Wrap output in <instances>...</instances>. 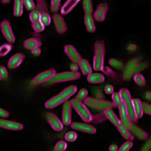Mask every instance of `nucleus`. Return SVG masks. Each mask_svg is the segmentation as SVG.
Instances as JSON below:
<instances>
[{
	"instance_id": "f257e3e1",
	"label": "nucleus",
	"mask_w": 151,
	"mask_h": 151,
	"mask_svg": "<svg viewBox=\"0 0 151 151\" xmlns=\"http://www.w3.org/2000/svg\"><path fill=\"white\" fill-rule=\"evenodd\" d=\"M78 88L75 85H71L65 88L61 92L47 101L45 104L47 109L55 108L68 100L76 92Z\"/></svg>"
},
{
	"instance_id": "f03ea898",
	"label": "nucleus",
	"mask_w": 151,
	"mask_h": 151,
	"mask_svg": "<svg viewBox=\"0 0 151 151\" xmlns=\"http://www.w3.org/2000/svg\"><path fill=\"white\" fill-rule=\"evenodd\" d=\"M106 54V47L104 41L102 40H97L94 45L93 64V68L94 70H103Z\"/></svg>"
},
{
	"instance_id": "7ed1b4c3",
	"label": "nucleus",
	"mask_w": 151,
	"mask_h": 151,
	"mask_svg": "<svg viewBox=\"0 0 151 151\" xmlns=\"http://www.w3.org/2000/svg\"><path fill=\"white\" fill-rule=\"evenodd\" d=\"M119 93L122 101L125 104L131 121L133 123H136L138 119L135 112L133 99L130 91L127 88H123L119 90Z\"/></svg>"
},
{
	"instance_id": "20e7f679",
	"label": "nucleus",
	"mask_w": 151,
	"mask_h": 151,
	"mask_svg": "<svg viewBox=\"0 0 151 151\" xmlns=\"http://www.w3.org/2000/svg\"><path fill=\"white\" fill-rule=\"evenodd\" d=\"M73 108L76 111L81 118L86 122H90L93 120V116L89 110L81 101L75 99L70 100Z\"/></svg>"
},
{
	"instance_id": "39448f33",
	"label": "nucleus",
	"mask_w": 151,
	"mask_h": 151,
	"mask_svg": "<svg viewBox=\"0 0 151 151\" xmlns=\"http://www.w3.org/2000/svg\"><path fill=\"white\" fill-rule=\"evenodd\" d=\"M81 76V74L79 72L65 71L56 73L53 77L48 81L47 83L52 84L75 81L80 79Z\"/></svg>"
},
{
	"instance_id": "423d86ee",
	"label": "nucleus",
	"mask_w": 151,
	"mask_h": 151,
	"mask_svg": "<svg viewBox=\"0 0 151 151\" xmlns=\"http://www.w3.org/2000/svg\"><path fill=\"white\" fill-rule=\"evenodd\" d=\"M85 104L96 110H104L106 109H113L112 102L105 100L94 99L87 97L83 101Z\"/></svg>"
},
{
	"instance_id": "0eeeda50",
	"label": "nucleus",
	"mask_w": 151,
	"mask_h": 151,
	"mask_svg": "<svg viewBox=\"0 0 151 151\" xmlns=\"http://www.w3.org/2000/svg\"><path fill=\"white\" fill-rule=\"evenodd\" d=\"M56 73V71L54 69H50L43 71L38 74L32 79L31 81V84L33 86H37L42 84L49 81Z\"/></svg>"
},
{
	"instance_id": "6e6552de",
	"label": "nucleus",
	"mask_w": 151,
	"mask_h": 151,
	"mask_svg": "<svg viewBox=\"0 0 151 151\" xmlns=\"http://www.w3.org/2000/svg\"><path fill=\"white\" fill-rule=\"evenodd\" d=\"M0 26L2 34L8 42L11 44L14 43L15 42L16 38L9 20H3L1 22Z\"/></svg>"
},
{
	"instance_id": "1a4fd4ad",
	"label": "nucleus",
	"mask_w": 151,
	"mask_h": 151,
	"mask_svg": "<svg viewBox=\"0 0 151 151\" xmlns=\"http://www.w3.org/2000/svg\"><path fill=\"white\" fill-rule=\"evenodd\" d=\"M109 9V6L107 3L103 2L99 3L94 12L93 17L94 19L99 22L104 21Z\"/></svg>"
},
{
	"instance_id": "9d476101",
	"label": "nucleus",
	"mask_w": 151,
	"mask_h": 151,
	"mask_svg": "<svg viewBox=\"0 0 151 151\" xmlns=\"http://www.w3.org/2000/svg\"><path fill=\"white\" fill-rule=\"evenodd\" d=\"M52 18L57 32L60 35L65 34L68 30V27L64 17L56 13L53 15Z\"/></svg>"
},
{
	"instance_id": "9b49d317",
	"label": "nucleus",
	"mask_w": 151,
	"mask_h": 151,
	"mask_svg": "<svg viewBox=\"0 0 151 151\" xmlns=\"http://www.w3.org/2000/svg\"><path fill=\"white\" fill-rule=\"evenodd\" d=\"M72 108L70 101H66L63 104L62 111V121L66 126H68L71 123Z\"/></svg>"
},
{
	"instance_id": "f8f14e48",
	"label": "nucleus",
	"mask_w": 151,
	"mask_h": 151,
	"mask_svg": "<svg viewBox=\"0 0 151 151\" xmlns=\"http://www.w3.org/2000/svg\"><path fill=\"white\" fill-rule=\"evenodd\" d=\"M64 52L73 63L79 64L83 58L79 52L73 45L67 44L64 46Z\"/></svg>"
},
{
	"instance_id": "ddd939ff",
	"label": "nucleus",
	"mask_w": 151,
	"mask_h": 151,
	"mask_svg": "<svg viewBox=\"0 0 151 151\" xmlns=\"http://www.w3.org/2000/svg\"><path fill=\"white\" fill-rule=\"evenodd\" d=\"M71 127L74 130L79 131L87 134H94L97 132L96 128L88 124L75 122L71 124Z\"/></svg>"
},
{
	"instance_id": "4468645a",
	"label": "nucleus",
	"mask_w": 151,
	"mask_h": 151,
	"mask_svg": "<svg viewBox=\"0 0 151 151\" xmlns=\"http://www.w3.org/2000/svg\"><path fill=\"white\" fill-rule=\"evenodd\" d=\"M118 109L121 123L129 130L133 123L131 121L125 104L123 101Z\"/></svg>"
},
{
	"instance_id": "2eb2a0df",
	"label": "nucleus",
	"mask_w": 151,
	"mask_h": 151,
	"mask_svg": "<svg viewBox=\"0 0 151 151\" xmlns=\"http://www.w3.org/2000/svg\"><path fill=\"white\" fill-rule=\"evenodd\" d=\"M47 121L54 130L56 132H60L64 129V125L59 119L58 117L54 113H47L46 114Z\"/></svg>"
},
{
	"instance_id": "dca6fc26",
	"label": "nucleus",
	"mask_w": 151,
	"mask_h": 151,
	"mask_svg": "<svg viewBox=\"0 0 151 151\" xmlns=\"http://www.w3.org/2000/svg\"><path fill=\"white\" fill-rule=\"evenodd\" d=\"M0 127L6 130L18 131L24 129V125L20 123L1 119Z\"/></svg>"
},
{
	"instance_id": "f3484780",
	"label": "nucleus",
	"mask_w": 151,
	"mask_h": 151,
	"mask_svg": "<svg viewBox=\"0 0 151 151\" xmlns=\"http://www.w3.org/2000/svg\"><path fill=\"white\" fill-rule=\"evenodd\" d=\"M25 57V55L21 52H19L13 55L8 61V68L10 69L17 68L21 65Z\"/></svg>"
},
{
	"instance_id": "a211bd4d",
	"label": "nucleus",
	"mask_w": 151,
	"mask_h": 151,
	"mask_svg": "<svg viewBox=\"0 0 151 151\" xmlns=\"http://www.w3.org/2000/svg\"><path fill=\"white\" fill-rule=\"evenodd\" d=\"M129 130L133 135L136 136L140 140L145 141L149 138V134L147 132L135 125L133 123Z\"/></svg>"
},
{
	"instance_id": "6ab92c4d",
	"label": "nucleus",
	"mask_w": 151,
	"mask_h": 151,
	"mask_svg": "<svg viewBox=\"0 0 151 151\" xmlns=\"http://www.w3.org/2000/svg\"><path fill=\"white\" fill-rule=\"evenodd\" d=\"M80 0H68L64 3L60 9V13L63 15L70 13L77 5Z\"/></svg>"
},
{
	"instance_id": "aec40b11",
	"label": "nucleus",
	"mask_w": 151,
	"mask_h": 151,
	"mask_svg": "<svg viewBox=\"0 0 151 151\" xmlns=\"http://www.w3.org/2000/svg\"><path fill=\"white\" fill-rule=\"evenodd\" d=\"M94 19L92 14H84L83 20L86 29L90 33H94L96 30Z\"/></svg>"
},
{
	"instance_id": "412c9836",
	"label": "nucleus",
	"mask_w": 151,
	"mask_h": 151,
	"mask_svg": "<svg viewBox=\"0 0 151 151\" xmlns=\"http://www.w3.org/2000/svg\"><path fill=\"white\" fill-rule=\"evenodd\" d=\"M42 43L40 39L36 37H32L27 39L24 41V47L26 49L32 50L37 48H40Z\"/></svg>"
},
{
	"instance_id": "4be33fe9",
	"label": "nucleus",
	"mask_w": 151,
	"mask_h": 151,
	"mask_svg": "<svg viewBox=\"0 0 151 151\" xmlns=\"http://www.w3.org/2000/svg\"><path fill=\"white\" fill-rule=\"evenodd\" d=\"M104 113L106 118L116 127L121 123L120 120L111 109H106Z\"/></svg>"
},
{
	"instance_id": "5701e85b",
	"label": "nucleus",
	"mask_w": 151,
	"mask_h": 151,
	"mask_svg": "<svg viewBox=\"0 0 151 151\" xmlns=\"http://www.w3.org/2000/svg\"><path fill=\"white\" fill-rule=\"evenodd\" d=\"M87 81L91 84H99L104 83L105 78L103 74L99 73H92L87 76Z\"/></svg>"
},
{
	"instance_id": "b1692460",
	"label": "nucleus",
	"mask_w": 151,
	"mask_h": 151,
	"mask_svg": "<svg viewBox=\"0 0 151 151\" xmlns=\"http://www.w3.org/2000/svg\"><path fill=\"white\" fill-rule=\"evenodd\" d=\"M116 127L122 137L127 141H133L134 140V136L122 124H120Z\"/></svg>"
},
{
	"instance_id": "393cba45",
	"label": "nucleus",
	"mask_w": 151,
	"mask_h": 151,
	"mask_svg": "<svg viewBox=\"0 0 151 151\" xmlns=\"http://www.w3.org/2000/svg\"><path fill=\"white\" fill-rule=\"evenodd\" d=\"M78 65L83 75L87 76L88 75L92 73V68L89 63L87 59H82Z\"/></svg>"
},
{
	"instance_id": "a878e982",
	"label": "nucleus",
	"mask_w": 151,
	"mask_h": 151,
	"mask_svg": "<svg viewBox=\"0 0 151 151\" xmlns=\"http://www.w3.org/2000/svg\"><path fill=\"white\" fill-rule=\"evenodd\" d=\"M24 5L22 0L14 1L13 14L14 17H19L22 15L24 12Z\"/></svg>"
},
{
	"instance_id": "bb28decb",
	"label": "nucleus",
	"mask_w": 151,
	"mask_h": 151,
	"mask_svg": "<svg viewBox=\"0 0 151 151\" xmlns=\"http://www.w3.org/2000/svg\"><path fill=\"white\" fill-rule=\"evenodd\" d=\"M133 106L136 116L138 119L142 118L143 116L142 108V102L139 98H135L133 99Z\"/></svg>"
},
{
	"instance_id": "cd10ccee",
	"label": "nucleus",
	"mask_w": 151,
	"mask_h": 151,
	"mask_svg": "<svg viewBox=\"0 0 151 151\" xmlns=\"http://www.w3.org/2000/svg\"><path fill=\"white\" fill-rule=\"evenodd\" d=\"M82 6L84 14H92L93 7L92 1L90 0H83L82 2Z\"/></svg>"
},
{
	"instance_id": "c85d7f7f",
	"label": "nucleus",
	"mask_w": 151,
	"mask_h": 151,
	"mask_svg": "<svg viewBox=\"0 0 151 151\" xmlns=\"http://www.w3.org/2000/svg\"><path fill=\"white\" fill-rule=\"evenodd\" d=\"M13 49V46L11 43H5L0 47V56L4 57L7 55Z\"/></svg>"
},
{
	"instance_id": "c756f323",
	"label": "nucleus",
	"mask_w": 151,
	"mask_h": 151,
	"mask_svg": "<svg viewBox=\"0 0 151 151\" xmlns=\"http://www.w3.org/2000/svg\"><path fill=\"white\" fill-rule=\"evenodd\" d=\"M111 98L113 107L116 108H118L119 106L122 102V98L119 92L115 91L113 92L112 94Z\"/></svg>"
},
{
	"instance_id": "7c9ffc66",
	"label": "nucleus",
	"mask_w": 151,
	"mask_h": 151,
	"mask_svg": "<svg viewBox=\"0 0 151 151\" xmlns=\"http://www.w3.org/2000/svg\"><path fill=\"white\" fill-rule=\"evenodd\" d=\"M108 63L110 66L116 69L121 70L124 68V64L122 62L113 58L109 59Z\"/></svg>"
},
{
	"instance_id": "2f4dec72",
	"label": "nucleus",
	"mask_w": 151,
	"mask_h": 151,
	"mask_svg": "<svg viewBox=\"0 0 151 151\" xmlns=\"http://www.w3.org/2000/svg\"><path fill=\"white\" fill-rule=\"evenodd\" d=\"M41 13L37 10H33L29 14V18L32 24L40 21Z\"/></svg>"
},
{
	"instance_id": "473e14b6",
	"label": "nucleus",
	"mask_w": 151,
	"mask_h": 151,
	"mask_svg": "<svg viewBox=\"0 0 151 151\" xmlns=\"http://www.w3.org/2000/svg\"><path fill=\"white\" fill-rule=\"evenodd\" d=\"M134 81L138 86H145L146 81L144 76L142 74L137 73L135 74L133 77Z\"/></svg>"
},
{
	"instance_id": "72a5a7b5",
	"label": "nucleus",
	"mask_w": 151,
	"mask_h": 151,
	"mask_svg": "<svg viewBox=\"0 0 151 151\" xmlns=\"http://www.w3.org/2000/svg\"><path fill=\"white\" fill-rule=\"evenodd\" d=\"M78 135L76 132L74 131H69L65 133L64 136L65 139L68 142H73L77 139Z\"/></svg>"
},
{
	"instance_id": "f704fd0d",
	"label": "nucleus",
	"mask_w": 151,
	"mask_h": 151,
	"mask_svg": "<svg viewBox=\"0 0 151 151\" xmlns=\"http://www.w3.org/2000/svg\"><path fill=\"white\" fill-rule=\"evenodd\" d=\"M40 21L45 27L49 26L52 21V18L48 13H41Z\"/></svg>"
},
{
	"instance_id": "c9c22d12",
	"label": "nucleus",
	"mask_w": 151,
	"mask_h": 151,
	"mask_svg": "<svg viewBox=\"0 0 151 151\" xmlns=\"http://www.w3.org/2000/svg\"><path fill=\"white\" fill-rule=\"evenodd\" d=\"M88 91L87 89L82 88L79 90L77 94L75 97V99L78 100L82 101H83L86 99L88 95Z\"/></svg>"
},
{
	"instance_id": "e433bc0d",
	"label": "nucleus",
	"mask_w": 151,
	"mask_h": 151,
	"mask_svg": "<svg viewBox=\"0 0 151 151\" xmlns=\"http://www.w3.org/2000/svg\"><path fill=\"white\" fill-rule=\"evenodd\" d=\"M68 146L67 142L64 140H60L58 141L54 148V150L55 151H64L67 149Z\"/></svg>"
},
{
	"instance_id": "4c0bfd02",
	"label": "nucleus",
	"mask_w": 151,
	"mask_h": 151,
	"mask_svg": "<svg viewBox=\"0 0 151 151\" xmlns=\"http://www.w3.org/2000/svg\"><path fill=\"white\" fill-rule=\"evenodd\" d=\"M61 1L60 0H52L50 2V9L51 11L56 13L58 11L60 8Z\"/></svg>"
},
{
	"instance_id": "58836bf2",
	"label": "nucleus",
	"mask_w": 151,
	"mask_h": 151,
	"mask_svg": "<svg viewBox=\"0 0 151 151\" xmlns=\"http://www.w3.org/2000/svg\"><path fill=\"white\" fill-rule=\"evenodd\" d=\"M24 5L27 10L33 11L36 8V5L32 0H23Z\"/></svg>"
},
{
	"instance_id": "ea45409f",
	"label": "nucleus",
	"mask_w": 151,
	"mask_h": 151,
	"mask_svg": "<svg viewBox=\"0 0 151 151\" xmlns=\"http://www.w3.org/2000/svg\"><path fill=\"white\" fill-rule=\"evenodd\" d=\"M32 27L34 30L37 32H42L45 28V26L40 21L32 23Z\"/></svg>"
},
{
	"instance_id": "a19ab883",
	"label": "nucleus",
	"mask_w": 151,
	"mask_h": 151,
	"mask_svg": "<svg viewBox=\"0 0 151 151\" xmlns=\"http://www.w3.org/2000/svg\"><path fill=\"white\" fill-rule=\"evenodd\" d=\"M133 145L132 141H127L124 142L118 149L119 151H127L130 150L133 147Z\"/></svg>"
},
{
	"instance_id": "79ce46f5",
	"label": "nucleus",
	"mask_w": 151,
	"mask_h": 151,
	"mask_svg": "<svg viewBox=\"0 0 151 151\" xmlns=\"http://www.w3.org/2000/svg\"><path fill=\"white\" fill-rule=\"evenodd\" d=\"M9 76V73L6 68L4 66H0V80L6 79Z\"/></svg>"
},
{
	"instance_id": "37998d69",
	"label": "nucleus",
	"mask_w": 151,
	"mask_h": 151,
	"mask_svg": "<svg viewBox=\"0 0 151 151\" xmlns=\"http://www.w3.org/2000/svg\"><path fill=\"white\" fill-rule=\"evenodd\" d=\"M142 108L143 112L149 116L151 115V106L150 104L146 102H142Z\"/></svg>"
},
{
	"instance_id": "c03bdc74",
	"label": "nucleus",
	"mask_w": 151,
	"mask_h": 151,
	"mask_svg": "<svg viewBox=\"0 0 151 151\" xmlns=\"http://www.w3.org/2000/svg\"><path fill=\"white\" fill-rule=\"evenodd\" d=\"M37 8L42 11L41 13H47L46 12L47 5L45 1H37Z\"/></svg>"
},
{
	"instance_id": "a18cd8bd",
	"label": "nucleus",
	"mask_w": 151,
	"mask_h": 151,
	"mask_svg": "<svg viewBox=\"0 0 151 151\" xmlns=\"http://www.w3.org/2000/svg\"><path fill=\"white\" fill-rule=\"evenodd\" d=\"M114 88L112 85L107 84L105 86L104 91L105 93L107 94H110L114 92Z\"/></svg>"
},
{
	"instance_id": "49530a36",
	"label": "nucleus",
	"mask_w": 151,
	"mask_h": 151,
	"mask_svg": "<svg viewBox=\"0 0 151 151\" xmlns=\"http://www.w3.org/2000/svg\"><path fill=\"white\" fill-rule=\"evenodd\" d=\"M9 112L1 108L0 109V116L1 118H6L9 117Z\"/></svg>"
},
{
	"instance_id": "de8ad7c7",
	"label": "nucleus",
	"mask_w": 151,
	"mask_h": 151,
	"mask_svg": "<svg viewBox=\"0 0 151 151\" xmlns=\"http://www.w3.org/2000/svg\"><path fill=\"white\" fill-rule=\"evenodd\" d=\"M70 69L72 72H78L79 70V66L78 64H76V63H73L70 66Z\"/></svg>"
},
{
	"instance_id": "09e8293b",
	"label": "nucleus",
	"mask_w": 151,
	"mask_h": 151,
	"mask_svg": "<svg viewBox=\"0 0 151 151\" xmlns=\"http://www.w3.org/2000/svg\"><path fill=\"white\" fill-rule=\"evenodd\" d=\"M31 53L35 56H40L41 53V50L40 48H37L31 50Z\"/></svg>"
},
{
	"instance_id": "8fccbe9b",
	"label": "nucleus",
	"mask_w": 151,
	"mask_h": 151,
	"mask_svg": "<svg viewBox=\"0 0 151 151\" xmlns=\"http://www.w3.org/2000/svg\"><path fill=\"white\" fill-rule=\"evenodd\" d=\"M118 147L116 144H112L109 148V150L111 151H117L118 150Z\"/></svg>"
},
{
	"instance_id": "3c124183",
	"label": "nucleus",
	"mask_w": 151,
	"mask_h": 151,
	"mask_svg": "<svg viewBox=\"0 0 151 151\" xmlns=\"http://www.w3.org/2000/svg\"><path fill=\"white\" fill-rule=\"evenodd\" d=\"M145 97L148 100L150 101L151 99V93L150 91H147L145 94Z\"/></svg>"
},
{
	"instance_id": "603ef678",
	"label": "nucleus",
	"mask_w": 151,
	"mask_h": 151,
	"mask_svg": "<svg viewBox=\"0 0 151 151\" xmlns=\"http://www.w3.org/2000/svg\"><path fill=\"white\" fill-rule=\"evenodd\" d=\"M11 2V1L10 0H2L1 1V2L2 4H9Z\"/></svg>"
}]
</instances>
